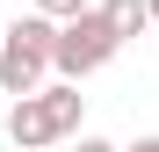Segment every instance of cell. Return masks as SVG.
Instances as JSON below:
<instances>
[{"label":"cell","mask_w":159,"mask_h":152,"mask_svg":"<svg viewBox=\"0 0 159 152\" xmlns=\"http://www.w3.org/2000/svg\"><path fill=\"white\" fill-rule=\"evenodd\" d=\"M80 116H87V94L72 80H58V87H43V94L7 109V138H15V152H51L58 138L80 131Z\"/></svg>","instance_id":"2"},{"label":"cell","mask_w":159,"mask_h":152,"mask_svg":"<svg viewBox=\"0 0 159 152\" xmlns=\"http://www.w3.org/2000/svg\"><path fill=\"white\" fill-rule=\"evenodd\" d=\"M101 22L130 44V36H145V29H152V0H101Z\"/></svg>","instance_id":"4"},{"label":"cell","mask_w":159,"mask_h":152,"mask_svg":"<svg viewBox=\"0 0 159 152\" xmlns=\"http://www.w3.org/2000/svg\"><path fill=\"white\" fill-rule=\"evenodd\" d=\"M123 152H159V138H138V145H123Z\"/></svg>","instance_id":"7"},{"label":"cell","mask_w":159,"mask_h":152,"mask_svg":"<svg viewBox=\"0 0 159 152\" xmlns=\"http://www.w3.org/2000/svg\"><path fill=\"white\" fill-rule=\"evenodd\" d=\"M72 152H123V145H109V138H80Z\"/></svg>","instance_id":"6"},{"label":"cell","mask_w":159,"mask_h":152,"mask_svg":"<svg viewBox=\"0 0 159 152\" xmlns=\"http://www.w3.org/2000/svg\"><path fill=\"white\" fill-rule=\"evenodd\" d=\"M116 51H123V36L101 22V7H94V15H80V22H65V29H58V80H72V87H80L87 72L109 65Z\"/></svg>","instance_id":"3"},{"label":"cell","mask_w":159,"mask_h":152,"mask_svg":"<svg viewBox=\"0 0 159 152\" xmlns=\"http://www.w3.org/2000/svg\"><path fill=\"white\" fill-rule=\"evenodd\" d=\"M0 36H7V29H0Z\"/></svg>","instance_id":"9"},{"label":"cell","mask_w":159,"mask_h":152,"mask_svg":"<svg viewBox=\"0 0 159 152\" xmlns=\"http://www.w3.org/2000/svg\"><path fill=\"white\" fill-rule=\"evenodd\" d=\"M43 72H58V22H43V15L7 22V36H0V94L29 101V94H43Z\"/></svg>","instance_id":"1"},{"label":"cell","mask_w":159,"mask_h":152,"mask_svg":"<svg viewBox=\"0 0 159 152\" xmlns=\"http://www.w3.org/2000/svg\"><path fill=\"white\" fill-rule=\"evenodd\" d=\"M36 15L65 29V22H80V15H94V0H36Z\"/></svg>","instance_id":"5"},{"label":"cell","mask_w":159,"mask_h":152,"mask_svg":"<svg viewBox=\"0 0 159 152\" xmlns=\"http://www.w3.org/2000/svg\"><path fill=\"white\" fill-rule=\"evenodd\" d=\"M152 22H159V0H152Z\"/></svg>","instance_id":"8"}]
</instances>
